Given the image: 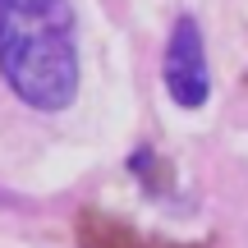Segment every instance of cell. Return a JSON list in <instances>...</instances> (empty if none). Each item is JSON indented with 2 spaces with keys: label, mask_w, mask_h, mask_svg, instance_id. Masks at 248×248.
Instances as JSON below:
<instances>
[{
  "label": "cell",
  "mask_w": 248,
  "mask_h": 248,
  "mask_svg": "<svg viewBox=\"0 0 248 248\" xmlns=\"http://www.w3.org/2000/svg\"><path fill=\"white\" fill-rule=\"evenodd\" d=\"M0 74L32 110H60L78 92L74 9L64 0H0Z\"/></svg>",
  "instance_id": "cell-1"
},
{
  "label": "cell",
  "mask_w": 248,
  "mask_h": 248,
  "mask_svg": "<svg viewBox=\"0 0 248 248\" xmlns=\"http://www.w3.org/2000/svg\"><path fill=\"white\" fill-rule=\"evenodd\" d=\"M166 88L179 106H202L207 101V51L193 18H179L166 46Z\"/></svg>",
  "instance_id": "cell-2"
},
{
  "label": "cell",
  "mask_w": 248,
  "mask_h": 248,
  "mask_svg": "<svg viewBox=\"0 0 248 248\" xmlns=\"http://www.w3.org/2000/svg\"><path fill=\"white\" fill-rule=\"evenodd\" d=\"M78 234H83L88 248H142V239L129 225L110 221V216H101V212H83L78 216Z\"/></svg>",
  "instance_id": "cell-3"
},
{
  "label": "cell",
  "mask_w": 248,
  "mask_h": 248,
  "mask_svg": "<svg viewBox=\"0 0 248 248\" xmlns=\"http://www.w3.org/2000/svg\"><path fill=\"white\" fill-rule=\"evenodd\" d=\"M142 248H198V244H142Z\"/></svg>",
  "instance_id": "cell-4"
}]
</instances>
